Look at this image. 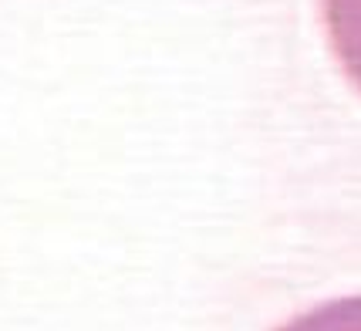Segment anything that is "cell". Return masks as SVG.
Instances as JSON below:
<instances>
[{
    "label": "cell",
    "mask_w": 361,
    "mask_h": 331,
    "mask_svg": "<svg viewBox=\"0 0 361 331\" xmlns=\"http://www.w3.org/2000/svg\"><path fill=\"white\" fill-rule=\"evenodd\" d=\"M321 17L345 75L361 92V0H321Z\"/></svg>",
    "instance_id": "cell-1"
},
{
    "label": "cell",
    "mask_w": 361,
    "mask_h": 331,
    "mask_svg": "<svg viewBox=\"0 0 361 331\" xmlns=\"http://www.w3.org/2000/svg\"><path fill=\"white\" fill-rule=\"evenodd\" d=\"M281 331H361V294L328 301L314 311L287 321Z\"/></svg>",
    "instance_id": "cell-2"
}]
</instances>
